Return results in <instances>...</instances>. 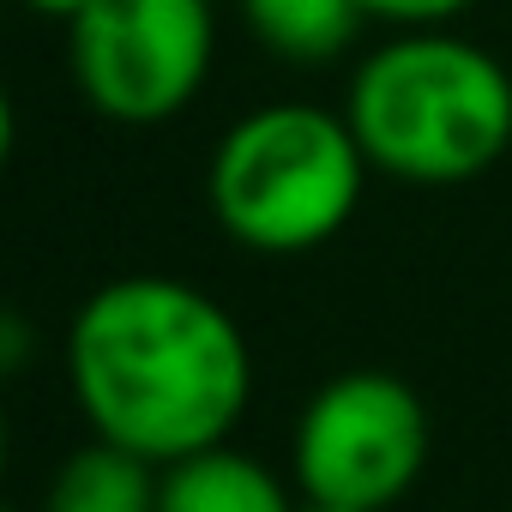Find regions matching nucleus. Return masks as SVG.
<instances>
[{"instance_id":"9","label":"nucleus","mask_w":512,"mask_h":512,"mask_svg":"<svg viewBox=\"0 0 512 512\" xmlns=\"http://www.w3.org/2000/svg\"><path fill=\"white\" fill-rule=\"evenodd\" d=\"M368 19L392 25V31H422V25H452L464 19L476 0H362Z\"/></svg>"},{"instance_id":"12","label":"nucleus","mask_w":512,"mask_h":512,"mask_svg":"<svg viewBox=\"0 0 512 512\" xmlns=\"http://www.w3.org/2000/svg\"><path fill=\"white\" fill-rule=\"evenodd\" d=\"M302 512H368V506H332V500H302Z\"/></svg>"},{"instance_id":"4","label":"nucleus","mask_w":512,"mask_h":512,"mask_svg":"<svg viewBox=\"0 0 512 512\" xmlns=\"http://www.w3.org/2000/svg\"><path fill=\"white\" fill-rule=\"evenodd\" d=\"M211 0H85L67 19V73L115 127L175 121L211 79Z\"/></svg>"},{"instance_id":"3","label":"nucleus","mask_w":512,"mask_h":512,"mask_svg":"<svg viewBox=\"0 0 512 512\" xmlns=\"http://www.w3.org/2000/svg\"><path fill=\"white\" fill-rule=\"evenodd\" d=\"M368 175L374 163L344 109L284 97L223 127L205 169V199L235 247L290 260L350 229Z\"/></svg>"},{"instance_id":"6","label":"nucleus","mask_w":512,"mask_h":512,"mask_svg":"<svg viewBox=\"0 0 512 512\" xmlns=\"http://www.w3.org/2000/svg\"><path fill=\"white\" fill-rule=\"evenodd\" d=\"M157 512H302V506L290 500V482L266 458L235 452L223 440L163 464Z\"/></svg>"},{"instance_id":"7","label":"nucleus","mask_w":512,"mask_h":512,"mask_svg":"<svg viewBox=\"0 0 512 512\" xmlns=\"http://www.w3.org/2000/svg\"><path fill=\"white\" fill-rule=\"evenodd\" d=\"M157 482H163V464L91 434V446H79L55 470L43 512H157Z\"/></svg>"},{"instance_id":"10","label":"nucleus","mask_w":512,"mask_h":512,"mask_svg":"<svg viewBox=\"0 0 512 512\" xmlns=\"http://www.w3.org/2000/svg\"><path fill=\"white\" fill-rule=\"evenodd\" d=\"M25 356H31V326H25L19 314H7V320H0V368L19 374V368H25Z\"/></svg>"},{"instance_id":"5","label":"nucleus","mask_w":512,"mask_h":512,"mask_svg":"<svg viewBox=\"0 0 512 512\" xmlns=\"http://www.w3.org/2000/svg\"><path fill=\"white\" fill-rule=\"evenodd\" d=\"M428 452H434V428L416 386L386 368H350L332 374L302 404L290 470L302 500L386 512L422 482Z\"/></svg>"},{"instance_id":"11","label":"nucleus","mask_w":512,"mask_h":512,"mask_svg":"<svg viewBox=\"0 0 512 512\" xmlns=\"http://www.w3.org/2000/svg\"><path fill=\"white\" fill-rule=\"evenodd\" d=\"M25 7H31V13H43V19H61V25H67V19L85 7V0H25Z\"/></svg>"},{"instance_id":"8","label":"nucleus","mask_w":512,"mask_h":512,"mask_svg":"<svg viewBox=\"0 0 512 512\" xmlns=\"http://www.w3.org/2000/svg\"><path fill=\"white\" fill-rule=\"evenodd\" d=\"M247 31L266 55L296 67H326L344 49H356L368 7L362 0H241Z\"/></svg>"},{"instance_id":"13","label":"nucleus","mask_w":512,"mask_h":512,"mask_svg":"<svg viewBox=\"0 0 512 512\" xmlns=\"http://www.w3.org/2000/svg\"><path fill=\"white\" fill-rule=\"evenodd\" d=\"M7 512H25V506H7Z\"/></svg>"},{"instance_id":"2","label":"nucleus","mask_w":512,"mask_h":512,"mask_svg":"<svg viewBox=\"0 0 512 512\" xmlns=\"http://www.w3.org/2000/svg\"><path fill=\"white\" fill-rule=\"evenodd\" d=\"M344 115L380 175L410 187H464L512 145V73L446 25L392 31L356 61Z\"/></svg>"},{"instance_id":"1","label":"nucleus","mask_w":512,"mask_h":512,"mask_svg":"<svg viewBox=\"0 0 512 512\" xmlns=\"http://www.w3.org/2000/svg\"><path fill=\"white\" fill-rule=\"evenodd\" d=\"M67 386L91 434L175 464L241 428L253 404V350L211 290L133 272L79 302L67 326Z\"/></svg>"}]
</instances>
